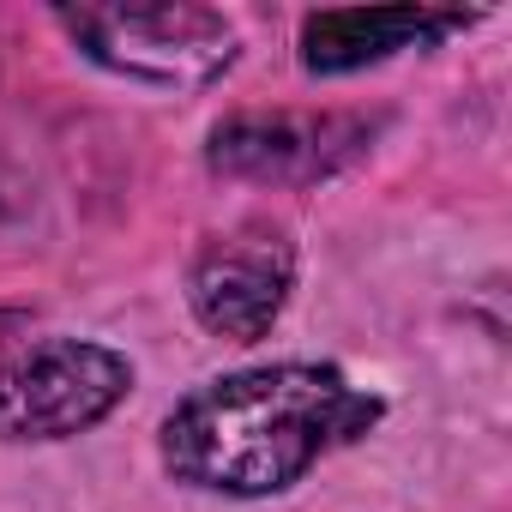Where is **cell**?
<instances>
[{"label":"cell","instance_id":"cell-7","mask_svg":"<svg viewBox=\"0 0 512 512\" xmlns=\"http://www.w3.org/2000/svg\"><path fill=\"white\" fill-rule=\"evenodd\" d=\"M19 332H25V314L0 308V350H13V344H19Z\"/></svg>","mask_w":512,"mask_h":512},{"label":"cell","instance_id":"cell-6","mask_svg":"<svg viewBox=\"0 0 512 512\" xmlns=\"http://www.w3.org/2000/svg\"><path fill=\"white\" fill-rule=\"evenodd\" d=\"M458 13H428V7H344V13H314L302 25V67L308 73H356L368 61H386L398 49L434 43L458 31Z\"/></svg>","mask_w":512,"mask_h":512},{"label":"cell","instance_id":"cell-5","mask_svg":"<svg viewBox=\"0 0 512 512\" xmlns=\"http://www.w3.org/2000/svg\"><path fill=\"white\" fill-rule=\"evenodd\" d=\"M332 145H356V127L308 115H235L211 133V169L241 181H308L332 169Z\"/></svg>","mask_w":512,"mask_h":512},{"label":"cell","instance_id":"cell-2","mask_svg":"<svg viewBox=\"0 0 512 512\" xmlns=\"http://www.w3.org/2000/svg\"><path fill=\"white\" fill-rule=\"evenodd\" d=\"M67 37L109 73L157 91H199L235 61V25L211 7H67Z\"/></svg>","mask_w":512,"mask_h":512},{"label":"cell","instance_id":"cell-1","mask_svg":"<svg viewBox=\"0 0 512 512\" xmlns=\"http://www.w3.org/2000/svg\"><path fill=\"white\" fill-rule=\"evenodd\" d=\"M380 398L356 392L338 368L272 362L193 386L163 416V470L205 494L260 500L302 482L332 446L368 434Z\"/></svg>","mask_w":512,"mask_h":512},{"label":"cell","instance_id":"cell-4","mask_svg":"<svg viewBox=\"0 0 512 512\" xmlns=\"http://www.w3.org/2000/svg\"><path fill=\"white\" fill-rule=\"evenodd\" d=\"M290 284H296L290 235L266 217H253V223H235L199 247V260L187 272V302H193L205 332L253 344L284 314Z\"/></svg>","mask_w":512,"mask_h":512},{"label":"cell","instance_id":"cell-3","mask_svg":"<svg viewBox=\"0 0 512 512\" xmlns=\"http://www.w3.org/2000/svg\"><path fill=\"white\" fill-rule=\"evenodd\" d=\"M133 362L91 338H43L0 350V440H73L115 416Z\"/></svg>","mask_w":512,"mask_h":512}]
</instances>
